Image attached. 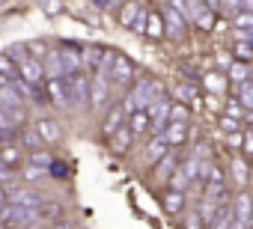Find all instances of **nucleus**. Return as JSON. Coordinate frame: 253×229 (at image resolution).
I'll list each match as a JSON object with an SVG mask.
<instances>
[{
	"mask_svg": "<svg viewBox=\"0 0 253 229\" xmlns=\"http://www.w3.org/2000/svg\"><path fill=\"white\" fill-rule=\"evenodd\" d=\"M122 119H125V107H119V104H116V107H110L107 119H104V125H101V134H104V137H113V131H116L119 125H125Z\"/></svg>",
	"mask_w": 253,
	"mask_h": 229,
	"instance_id": "obj_16",
	"label": "nucleus"
},
{
	"mask_svg": "<svg viewBox=\"0 0 253 229\" xmlns=\"http://www.w3.org/2000/svg\"><path fill=\"white\" fill-rule=\"evenodd\" d=\"M48 98H51L57 107H69V95H66L63 77H48Z\"/></svg>",
	"mask_w": 253,
	"mask_h": 229,
	"instance_id": "obj_14",
	"label": "nucleus"
},
{
	"mask_svg": "<svg viewBox=\"0 0 253 229\" xmlns=\"http://www.w3.org/2000/svg\"><path fill=\"white\" fill-rule=\"evenodd\" d=\"M0 107L21 125V119H24V98H21V92L15 86H9V83L0 86Z\"/></svg>",
	"mask_w": 253,
	"mask_h": 229,
	"instance_id": "obj_4",
	"label": "nucleus"
},
{
	"mask_svg": "<svg viewBox=\"0 0 253 229\" xmlns=\"http://www.w3.org/2000/svg\"><path fill=\"white\" fill-rule=\"evenodd\" d=\"M232 24H235L238 30H250V27H253V12H238V15L232 18Z\"/></svg>",
	"mask_w": 253,
	"mask_h": 229,
	"instance_id": "obj_37",
	"label": "nucleus"
},
{
	"mask_svg": "<svg viewBox=\"0 0 253 229\" xmlns=\"http://www.w3.org/2000/svg\"><path fill=\"white\" fill-rule=\"evenodd\" d=\"M63 83H66L69 104H75V107H84V104H89V75H84V72H75V75H66V77H63Z\"/></svg>",
	"mask_w": 253,
	"mask_h": 229,
	"instance_id": "obj_2",
	"label": "nucleus"
},
{
	"mask_svg": "<svg viewBox=\"0 0 253 229\" xmlns=\"http://www.w3.org/2000/svg\"><path fill=\"white\" fill-rule=\"evenodd\" d=\"M155 167H158V176H164V179H167V176H173V173H176V167H179L176 152H173V149H167V152L155 161Z\"/></svg>",
	"mask_w": 253,
	"mask_h": 229,
	"instance_id": "obj_20",
	"label": "nucleus"
},
{
	"mask_svg": "<svg viewBox=\"0 0 253 229\" xmlns=\"http://www.w3.org/2000/svg\"><path fill=\"white\" fill-rule=\"evenodd\" d=\"M15 128H18V122H15V119L9 116V113H6L3 107H0V134H3V137H6V134H12Z\"/></svg>",
	"mask_w": 253,
	"mask_h": 229,
	"instance_id": "obj_35",
	"label": "nucleus"
},
{
	"mask_svg": "<svg viewBox=\"0 0 253 229\" xmlns=\"http://www.w3.org/2000/svg\"><path fill=\"white\" fill-rule=\"evenodd\" d=\"M161 134H164V140L170 143V149H176V146H182V143H185L188 128H185V125H179V122H167V128H164Z\"/></svg>",
	"mask_w": 253,
	"mask_h": 229,
	"instance_id": "obj_17",
	"label": "nucleus"
},
{
	"mask_svg": "<svg viewBox=\"0 0 253 229\" xmlns=\"http://www.w3.org/2000/svg\"><path fill=\"white\" fill-rule=\"evenodd\" d=\"M203 83H206V89H209L211 95H223V89H226V75L209 72V75H203Z\"/></svg>",
	"mask_w": 253,
	"mask_h": 229,
	"instance_id": "obj_23",
	"label": "nucleus"
},
{
	"mask_svg": "<svg viewBox=\"0 0 253 229\" xmlns=\"http://www.w3.org/2000/svg\"><path fill=\"white\" fill-rule=\"evenodd\" d=\"M161 18H164V36H170V39H182L185 36V18L173 6H167Z\"/></svg>",
	"mask_w": 253,
	"mask_h": 229,
	"instance_id": "obj_9",
	"label": "nucleus"
},
{
	"mask_svg": "<svg viewBox=\"0 0 253 229\" xmlns=\"http://www.w3.org/2000/svg\"><path fill=\"white\" fill-rule=\"evenodd\" d=\"M232 51H235V57H238L241 63H247V60H253V45H250V42H241V39H238Z\"/></svg>",
	"mask_w": 253,
	"mask_h": 229,
	"instance_id": "obj_36",
	"label": "nucleus"
},
{
	"mask_svg": "<svg viewBox=\"0 0 253 229\" xmlns=\"http://www.w3.org/2000/svg\"><path fill=\"white\" fill-rule=\"evenodd\" d=\"M48 170L45 167H36V164H27V170H24V179H30V182H36V179H42Z\"/></svg>",
	"mask_w": 253,
	"mask_h": 229,
	"instance_id": "obj_41",
	"label": "nucleus"
},
{
	"mask_svg": "<svg viewBox=\"0 0 253 229\" xmlns=\"http://www.w3.org/2000/svg\"><path fill=\"white\" fill-rule=\"evenodd\" d=\"M232 220L238 223H253V202L247 193H238L235 202H232Z\"/></svg>",
	"mask_w": 253,
	"mask_h": 229,
	"instance_id": "obj_12",
	"label": "nucleus"
},
{
	"mask_svg": "<svg viewBox=\"0 0 253 229\" xmlns=\"http://www.w3.org/2000/svg\"><path fill=\"white\" fill-rule=\"evenodd\" d=\"M107 80H110V86H131L134 83V63L125 57V54H116Z\"/></svg>",
	"mask_w": 253,
	"mask_h": 229,
	"instance_id": "obj_3",
	"label": "nucleus"
},
{
	"mask_svg": "<svg viewBox=\"0 0 253 229\" xmlns=\"http://www.w3.org/2000/svg\"><path fill=\"white\" fill-rule=\"evenodd\" d=\"M48 173H51L54 179H66V176H69V170H66V164H60V161H51V167H48Z\"/></svg>",
	"mask_w": 253,
	"mask_h": 229,
	"instance_id": "obj_42",
	"label": "nucleus"
},
{
	"mask_svg": "<svg viewBox=\"0 0 253 229\" xmlns=\"http://www.w3.org/2000/svg\"><path fill=\"white\" fill-rule=\"evenodd\" d=\"M232 223V205H217V211L209 220V229H229Z\"/></svg>",
	"mask_w": 253,
	"mask_h": 229,
	"instance_id": "obj_21",
	"label": "nucleus"
},
{
	"mask_svg": "<svg viewBox=\"0 0 253 229\" xmlns=\"http://www.w3.org/2000/svg\"><path fill=\"white\" fill-rule=\"evenodd\" d=\"M247 122H253V110H250V113H247Z\"/></svg>",
	"mask_w": 253,
	"mask_h": 229,
	"instance_id": "obj_50",
	"label": "nucleus"
},
{
	"mask_svg": "<svg viewBox=\"0 0 253 229\" xmlns=\"http://www.w3.org/2000/svg\"><path fill=\"white\" fill-rule=\"evenodd\" d=\"M241 113H244V107H241V104L232 98V101L226 104V116H232V119H241Z\"/></svg>",
	"mask_w": 253,
	"mask_h": 229,
	"instance_id": "obj_43",
	"label": "nucleus"
},
{
	"mask_svg": "<svg viewBox=\"0 0 253 229\" xmlns=\"http://www.w3.org/2000/svg\"><path fill=\"white\" fill-rule=\"evenodd\" d=\"M110 140H113V152H125V149H128V143L134 140V134L128 131V125H119Z\"/></svg>",
	"mask_w": 253,
	"mask_h": 229,
	"instance_id": "obj_25",
	"label": "nucleus"
},
{
	"mask_svg": "<svg viewBox=\"0 0 253 229\" xmlns=\"http://www.w3.org/2000/svg\"><path fill=\"white\" fill-rule=\"evenodd\" d=\"M182 205H185L182 191H167V196H164V208H167L170 214H176V211H182Z\"/></svg>",
	"mask_w": 253,
	"mask_h": 229,
	"instance_id": "obj_33",
	"label": "nucleus"
},
{
	"mask_svg": "<svg viewBox=\"0 0 253 229\" xmlns=\"http://www.w3.org/2000/svg\"><path fill=\"white\" fill-rule=\"evenodd\" d=\"M107 92H110V80L104 75H92L89 77V104L98 110L107 104Z\"/></svg>",
	"mask_w": 253,
	"mask_h": 229,
	"instance_id": "obj_7",
	"label": "nucleus"
},
{
	"mask_svg": "<svg viewBox=\"0 0 253 229\" xmlns=\"http://www.w3.org/2000/svg\"><path fill=\"white\" fill-rule=\"evenodd\" d=\"M170 98L164 95V98H158V101H152L149 107H146V113H149V131L152 134H161L164 128H167V116H170Z\"/></svg>",
	"mask_w": 253,
	"mask_h": 229,
	"instance_id": "obj_5",
	"label": "nucleus"
},
{
	"mask_svg": "<svg viewBox=\"0 0 253 229\" xmlns=\"http://www.w3.org/2000/svg\"><path fill=\"white\" fill-rule=\"evenodd\" d=\"M140 0H125V3H122V9H119V24L122 27H131L134 24V18L140 15Z\"/></svg>",
	"mask_w": 253,
	"mask_h": 229,
	"instance_id": "obj_18",
	"label": "nucleus"
},
{
	"mask_svg": "<svg viewBox=\"0 0 253 229\" xmlns=\"http://www.w3.org/2000/svg\"><path fill=\"white\" fill-rule=\"evenodd\" d=\"M42 72H45V77H63V63H60L57 51H48V57L42 63Z\"/></svg>",
	"mask_w": 253,
	"mask_h": 229,
	"instance_id": "obj_24",
	"label": "nucleus"
},
{
	"mask_svg": "<svg viewBox=\"0 0 253 229\" xmlns=\"http://www.w3.org/2000/svg\"><path fill=\"white\" fill-rule=\"evenodd\" d=\"M232 173H235V179H238V182L244 185V179H247V167H244V161H241V158H238V161L232 164Z\"/></svg>",
	"mask_w": 253,
	"mask_h": 229,
	"instance_id": "obj_44",
	"label": "nucleus"
},
{
	"mask_svg": "<svg viewBox=\"0 0 253 229\" xmlns=\"http://www.w3.org/2000/svg\"><path fill=\"white\" fill-rule=\"evenodd\" d=\"M128 131H131L134 137H140V134H146V131H149V113H146V110H134V113H131Z\"/></svg>",
	"mask_w": 253,
	"mask_h": 229,
	"instance_id": "obj_22",
	"label": "nucleus"
},
{
	"mask_svg": "<svg viewBox=\"0 0 253 229\" xmlns=\"http://www.w3.org/2000/svg\"><path fill=\"white\" fill-rule=\"evenodd\" d=\"M9 179H12L9 167H6V164H0V185H3V182H9Z\"/></svg>",
	"mask_w": 253,
	"mask_h": 229,
	"instance_id": "obj_48",
	"label": "nucleus"
},
{
	"mask_svg": "<svg viewBox=\"0 0 253 229\" xmlns=\"http://www.w3.org/2000/svg\"><path fill=\"white\" fill-rule=\"evenodd\" d=\"M0 205H3V188H0Z\"/></svg>",
	"mask_w": 253,
	"mask_h": 229,
	"instance_id": "obj_51",
	"label": "nucleus"
},
{
	"mask_svg": "<svg viewBox=\"0 0 253 229\" xmlns=\"http://www.w3.org/2000/svg\"><path fill=\"white\" fill-rule=\"evenodd\" d=\"M36 217H39V220H48V223L63 220V205H60V202H39V205H36Z\"/></svg>",
	"mask_w": 253,
	"mask_h": 229,
	"instance_id": "obj_19",
	"label": "nucleus"
},
{
	"mask_svg": "<svg viewBox=\"0 0 253 229\" xmlns=\"http://www.w3.org/2000/svg\"><path fill=\"white\" fill-rule=\"evenodd\" d=\"M229 229H247V223H238V220H232V223H229Z\"/></svg>",
	"mask_w": 253,
	"mask_h": 229,
	"instance_id": "obj_49",
	"label": "nucleus"
},
{
	"mask_svg": "<svg viewBox=\"0 0 253 229\" xmlns=\"http://www.w3.org/2000/svg\"><path fill=\"white\" fill-rule=\"evenodd\" d=\"M241 149H244V152H250V155H253V128H250V131H247V134H244V137H241Z\"/></svg>",
	"mask_w": 253,
	"mask_h": 229,
	"instance_id": "obj_47",
	"label": "nucleus"
},
{
	"mask_svg": "<svg viewBox=\"0 0 253 229\" xmlns=\"http://www.w3.org/2000/svg\"><path fill=\"white\" fill-rule=\"evenodd\" d=\"M244 110H253V80H244L238 83V98H235Z\"/></svg>",
	"mask_w": 253,
	"mask_h": 229,
	"instance_id": "obj_28",
	"label": "nucleus"
},
{
	"mask_svg": "<svg viewBox=\"0 0 253 229\" xmlns=\"http://www.w3.org/2000/svg\"><path fill=\"white\" fill-rule=\"evenodd\" d=\"M0 140H3V134H0Z\"/></svg>",
	"mask_w": 253,
	"mask_h": 229,
	"instance_id": "obj_53",
	"label": "nucleus"
},
{
	"mask_svg": "<svg viewBox=\"0 0 253 229\" xmlns=\"http://www.w3.org/2000/svg\"><path fill=\"white\" fill-rule=\"evenodd\" d=\"M226 80H232V83H244V80H250V69H247V63H232Z\"/></svg>",
	"mask_w": 253,
	"mask_h": 229,
	"instance_id": "obj_30",
	"label": "nucleus"
},
{
	"mask_svg": "<svg viewBox=\"0 0 253 229\" xmlns=\"http://www.w3.org/2000/svg\"><path fill=\"white\" fill-rule=\"evenodd\" d=\"M3 83H9V80H3V77H0V86H3Z\"/></svg>",
	"mask_w": 253,
	"mask_h": 229,
	"instance_id": "obj_52",
	"label": "nucleus"
},
{
	"mask_svg": "<svg viewBox=\"0 0 253 229\" xmlns=\"http://www.w3.org/2000/svg\"><path fill=\"white\" fill-rule=\"evenodd\" d=\"M146 15H149V9H140V15L134 18V24H131V30L137 33V36H143L146 33Z\"/></svg>",
	"mask_w": 253,
	"mask_h": 229,
	"instance_id": "obj_39",
	"label": "nucleus"
},
{
	"mask_svg": "<svg viewBox=\"0 0 253 229\" xmlns=\"http://www.w3.org/2000/svg\"><path fill=\"white\" fill-rule=\"evenodd\" d=\"M122 3V0H95V6L101 9V12H110V9H116Z\"/></svg>",
	"mask_w": 253,
	"mask_h": 229,
	"instance_id": "obj_45",
	"label": "nucleus"
},
{
	"mask_svg": "<svg viewBox=\"0 0 253 229\" xmlns=\"http://www.w3.org/2000/svg\"><path fill=\"white\" fill-rule=\"evenodd\" d=\"M18 77H21L24 83H30V86H39V80L45 77V72H42V63H39L36 57H27V60H21V63H18Z\"/></svg>",
	"mask_w": 253,
	"mask_h": 229,
	"instance_id": "obj_8",
	"label": "nucleus"
},
{
	"mask_svg": "<svg viewBox=\"0 0 253 229\" xmlns=\"http://www.w3.org/2000/svg\"><path fill=\"white\" fill-rule=\"evenodd\" d=\"M21 143H24V149H39V146H45V143L39 140V134H36V131H30V134L24 131V134H21Z\"/></svg>",
	"mask_w": 253,
	"mask_h": 229,
	"instance_id": "obj_38",
	"label": "nucleus"
},
{
	"mask_svg": "<svg viewBox=\"0 0 253 229\" xmlns=\"http://www.w3.org/2000/svg\"><path fill=\"white\" fill-rule=\"evenodd\" d=\"M170 149V143L164 140V134H152V140H149V146H146V155H143V161L146 164H155L164 152Z\"/></svg>",
	"mask_w": 253,
	"mask_h": 229,
	"instance_id": "obj_15",
	"label": "nucleus"
},
{
	"mask_svg": "<svg viewBox=\"0 0 253 229\" xmlns=\"http://www.w3.org/2000/svg\"><path fill=\"white\" fill-rule=\"evenodd\" d=\"M220 128H223L226 134H232V131H241V119H232V116H223V119H220Z\"/></svg>",
	"mask_w": 253,
	"mask_h": 229,
	"instance_id": "obj_40",
	"label": "nucleus"
},
{
	"mask_svg": "<svg viewBox=\"0 0 253 229\" xmlns=\"http://www.w3.org/2000/svg\"><path fill=\"white\" fill-rule=\"evenodd\" d=\"M188 229H203V217H200V211H194L191 217H188V223H185Z\"/></svg>",
	"mask_w": 253,
	"mask_h": 229,
	"instance_id": "obj_46",
	"label": "nucleus"
},
{
	"mask_svg": "<svg viewBox=\"0 0 253 229\" xmlns=\"http://www.w3.org/2000/svg\"><path fill=\"white\" fill-rule=\"evenodd\" d=\"M81 48L78 42H60V63H63V77L66 75H75V72H84L81 69Z\"/></svg>",
	"mask_w": 253,
	"mask_h": 229,
	"instance_id": "obj_6",
	"label": "nucleus"
},
{
	"mask_svg": "<svg viewBox=\"0 0 253 229\" xmlns=\"http://www.w3.org/2000/svg\"><path fill=\"white\" fill-rule=\"evenodd\" d=\"M0 77H3V80H15L18 77V66L12 63L9 54H0Z\"/></svg>",
	"mask_w": 253,
	"mask_h": 229,
	"instance_id": "obj_29",
	"label": "nucleus"
},
{
	"mask_svg": "<svg viewBox=\"0 0 253 229\" xmlns=\"http://www.w3.org/2000/svg\"><path fill=\"white\" fill-rule=\"evenodd\" d=\"M194 3H197V0H170L167 6H173L185 21H191V15H194Z\"/></svg>",
	"mask_w": 253,
	"mask_h": 229,
	"instance_id": "obj_34",
	"label": "nucleus"
},
{
	"mask_svg": "<svg viewBox=\"0 0 253 229\" xmlns=\"http://www.w3.org/2000/svg\"><path fill=\"white\" fill-rule=\"evenodd\" d=\"M146 36H149V39H161V36H164V18H161L158 12H152V9H149V15H146Z\"/></svg>",
	"mask_w": 253,
	"mask_h": 229,
	"instance_id": "obj_26",
	"label": "nucleus"
},
{
	"mask_svg": "<svg viewBox=\"0 0 253 229\" xmlns=\"http://www.w3.org/2000/svg\"><path fill=\"white\" fill-rule=\"evenodd\" d=\"M167 95V89H164V83L161 80H152V77H140V80H134L131 83V92H128V98H125V110H146L152 101H158V98H164Z\"/></svg>",
	"mask_w": 253,
	"mask_h": 229,
	"instance_id": "obj_1",
	"label": "nucleus"
},
{
	"mask_svg": "<svg viewBox=\"0 0 253 229\" xmlns=\"http://www.w3.org/2000/svg\"><path fill=\"white\" fill-rule=\"evenodd\" d=\"M33 128H36V134H39V140H42L45 146H54V143H60V137H63V131H60V125H57L54 119H36Z\"/></svg>",
	"mask_w": 253,
	"mask_h": 229,
	"instance_id": "obj_10",
	"label": "nucleus"
},
{
	"mask_svg": "<svg viewBox=\"0 0 253 229\" xmlns=\"http://www.w3.org/2000/svg\"><path fill=\"white\" fill-rule=\"evenodd\" d=\"M173 92H176V98H179L182 104H188V107L197 104V86H191V83H179Z\"/></svg>",
	"mask_w": 253,
	"mask_h": 229,
	"instance_id": "obj_31",
	"label": "nucleus"
},
{
	"mask_svg": "<svg viewBox=\"0 0 253 229\" xmlns=\"http://www.w3.org/2000/svg\"><path fill=\"white\" fill-rule=\"evenodd\" d=\"M188 116H191V107H188V104H182V101H173V104H170V116H167V122L188 125Z\"/></svg>",
	"mask_w": 253,
	"mask_h": 229,
	"instance_id": "obj_27",
	"label": "nucleus"
},
{
	"mask_svg": "<svg viewBox=\"0 0 253 229\" xmlns=\"http://www.w3.org/2000/svg\"><path fill=\"white\" fill-rule=\"evenodd\" d=\"M6 202H12V205H24V208H36V205L42 202V196H39L36 191H24V188H18V191H9Z\"/></svg>",
	"mask_w": 253,
	"mask_h": 229,
	"instance_id": "obj_13",
	"label": "nucleus"
},
{
	"mask_svg": "<svg viewBox=\"0 0 253 229\" xmlns=\"http://www.w3.org/2000/svg\"><path fill=\"white\" fill-rule=\"evenodd\" d=\"M101 54H104V48H98V45H84V48H81V69L89 72V75H95V72H98V63H101Z\"/></svg>",
	"mask_w": 253,
	"mask_h": 229,
	"instance_id": "obj_11",
	"label": "nucleus"
},
{
	"mask_svg": "<svg viewBox=\"0 0 253 229\" xmlns=\"http://www.w3.org/2000/svg\"><path fill=\"white\" fill-rule=\"evenodd\" d=\"M51 161H54V158H51V152H45V149H30V152H27V164H36V167H45V170H48Z\"/></svg>",
	"mask_w": 253,
	"mask_h": 229,
	"instance_id": "obj_32",
	"label": "nucleus"
}]
</instances>
